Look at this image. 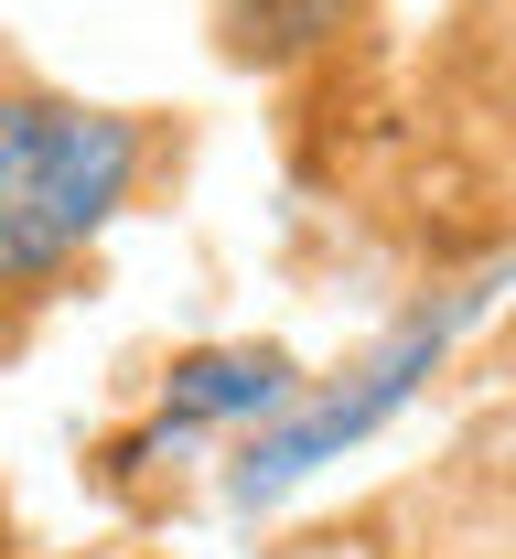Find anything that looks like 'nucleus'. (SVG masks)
Listing matches in <instances>:
<instances>
[{"mask_svg":"<svg viewBox=\"0 0 516 559\" xmlns=\"http://www.w3.org/2000/svg\"><path fill=\"white\" fill-rule=\"evenodd\" d=\"M473 301H484V290H442V301H420V312L387 323L356 366L312 377L280 419H259V430L237 441V463H226V506H269V495H291L301 474H323L334 452H356L376 419H398V409H409V388H420V377L452 355V334L473 323Z\"/></svg>","mask_w":516,"mask_h":559,"instance_id":"2","label":"nucleus"},{"mask_svg":"<svg viewBox=\"0 0 516 559\" xmlns=\"http://www.w3.org/2000/svg\"><path fill=\"white\" fill-rule=\"evenodd\" d=\"M172 162L161 108H97L55 75H0V345L65 301L97 237Z\"/></svg>","mask_w":516,"mask_h":559,"instance_id":"1","label":"nucleus"},{"mask_svg":"<svg viewBox=\"0 0 516 559\" xmlns=\"http://www.w3.org/2000/svg\"><path fill=\"white\" fill-rule=\"evenodd\" d=\"M301 388H312V377H301V355H280V345H194L161 377V409H151V430L130 452L183 441V430H259V419L291 409Z\"/></svg>","mask_w":516,"mask_h":559,"instance_id":"3","label":"nucleus"}]
</instances>
